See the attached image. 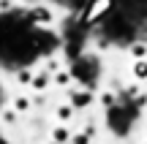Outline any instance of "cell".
Returning a JSON list of instances; mask_svg holds the SVG:
<instances>
[{
	"mask_svg": "<svg viewBox=\"0 0 147 144\" xmlns=\"http://www.w3.org/2000/svg\"><path fill=\"white\" fill-rule=\"evenodd\" d=\"M71 117H74V106H60L57 109V120L60 123H68Z\"/></svg>",
	"mask_w": 147,
	"mask_h": 144,
	"instance_id": "obj_4",
	"label": "cell"
},
{
	"mask_svg": "<svg viewBox=\"0 0 147 144\" xmlns=\"http://www.w3.org/2000/svg\"><path fill=\"white\" fill-rule=\"evenodd\" d=\"M33 22H44V25H49V22H52V14H49L47 8H33Z\"/></svg>",
	"mask_w": 147,
	"mask_h": 144,
	"instance_id": "obj_2",
	"label": "cell"
},
{
	"mask_svg": "<svg viewBox=\"0 0 147 144\" xmlns=\"http://www.w3.org/2000/svg\"><path fill=\"white\" fill-rule=\"evenodd\" d=\"M74 144H87V136H84V133H79L76 139H74Z\"/></svg>",
	"mask_w": 147,
	"mask_h": 144,
	"instance_id": "obj_7",
	"label": "cell"
},
{
	"mask_svg": "<svg viewBox=\"0 0 147 144\" xmlns=\"http://www.w3.org/2000/svg\"><path fill=\"white\" fill-rule=\"evenodd\" d=\"M55 141H60V144H63V141H68V131H65V128H55Z\"/></svg>",
	"mask_w": 147,
	"mask_h": 144,
	"instance_id": "obj_6",
	"label": "cell"
},
{
	"mask_svg": "<svg viewBox=\"0 0 147 144\" xmlns=\"http://www.w3.org/2000/svg\"><path fill=\"white\" fill-rule=\"evenodd\" d=\"M134 76L136 79H147V60H136L134 63Z\"/></svg>",
	"mask_w": 147,
	"mask_h": 144,
	"instance_id": "obj_3",
	"label": "cell"
},
{
	"mask_svg": "<svg viewBox=\"0 0 147 144\" xmlns=\"http://www.w3.org/2000/svg\"><path fill=\"white\" fill-rule=\"evenodd\" d=\"M131 54L136 60H144L147 57V46H144V44H134V46H131Z\"/></svg>",
	"mask_w": 147,
	"mask_h": 144,
	"instance_id": "obj_5",
	"label": "cell"
},
{
	"mask_svg": "<svg viewBox=\"0 0 147 144\" xmlns=\"http://www.w3.org/2000/svg\"><path fill=\"white\" fill-rule=\"evenodd\" d=\"M112 5V0H93V5L87 8V14H84V22H95L101 14H106Z\"/></svg>",
	"mask_w": 147,
	"mask_h": 144,
	"instance_id": "obj_1",
	"label": "cell"
}]
</instances>
